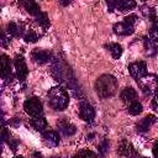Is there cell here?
<instances>
[{"label": "cell", "mask_w": 158, "mask_h": 158, "mask_svg": "<svg viewBox=\"0 0 158 158\" xmlns=\"http://www.w3.org/2000/svg\"><path fill=\"white\" fill-rule=\"evenodd\" d=\"M117 90V80L114 75L102 74L95 81V91L101 99L112 96Z\"/></svg>", "instance_id": "obj_1"}, {"label": "cell", "mask_w": 158, "mask_h": 158, "mask_svg": "<svg viewBox=\"0 0 158 158\" xmlns=\"http://www.w3.org/2000/svg\"><path fill=\"white\" fill-rule=\"evenodd\" d=\"M48 104L56 111H62L67 109L69 104V96L65 89L62 86H53L48 91Z\"/></svg>", "instance_id": "obj_2"}, {"label": "cell", "mask_w": 158, "mask_h": 158, "mask_svg": "<svg viewBox=\"0 0 158 158\" xmlns=\"http://www.w3.org/2000/svg\"><path fill=\"white\" fill-rule=\"evenodd\" d=\"M138 86L141 88L144 95H156L158 93V75L156 74H147L142 79L137 80Z\"/></svg>", "instance_id": "obj_3"}, {"label": "cell", "mask_w": 158, "mask_h": 158, "mask_svg": "<svg viewBox=\"0 0 158 158\" xmlns=\"http://www.w3.org/2000/svg\"><path fill=\"white\" fill-rule=\"evenodd\" d=\"M23 109H25V111H26L28 115H31V116H33V117L41 116L42 112H43L42 102H41V100H40L38 98H36V96L28 98V99L23 102Z\"/></svg>", "instance_id": "obj_4"}, {"label": "cell", "mask_w": 158, "mask_h": 158, "mask_svg": "<svg viewBox=\"0 0 158 158\" xmlns=\"http://www.w3.org/2000/svg\"><path fill=\"white\" fill-rule=\"evenodd\" d=\"M128 72L132 78H135L136 80H139L144 75H147V64L143 60L133 62L128 65Z\"/></svg>", "instance_id": "obj_5"}, {"label": "cell", "mask_w": 158, "mask_h": 158, "mask_svg": "<svg viewBox=\"0 0 158 158\" xmlns=\"http://www.w3.org/2000/svg\"><path fill=\"white\" fill-rule=\"evenodd\" d=\"M136 6L135 1L131 0H118V1H107V7L109 11H114V10H118L121 12L132 10Z\"/></svg>", "instance_id": "obj_6"}, {"label": "cell", "mask_w": 158, "mask_h": 158, "mask_svg": "<svg viewBox=\"0 0 158 158\" xmlns=\"http://www.w3.org/2000/svg\"><path fill=\"white\" fill-rule=\"evenodd\" d=\"M79 115L84 121L91 122L94 120V117H95V110L89 102L81 101L79 104Z\"/></svg>", "instance_id": "obj_7"}, {"label": "cell", "mask_w": 158, "mask_h": 158, "mask_svg": "<svg viewBox=\"0 0 158 158\" xmlns=\"http://www.w3.org/2000/svg\"><path fill=\"white\" fill-rule=\"evenodd\" d=\"M15 68H16L17 79L20 81H25V79H26V77L28 74V69H27L26 62H25L22 56H16V58H15Z\"/></svg>", "instance_id": "obj_8"}, {"label": "cell", "mask_w": 158, "mask_h": 158, "mask_svg": "<svg viewBox=\"0 0 158 158\" xmlns=\"http://www.w3.org/2000/svg\"><path fill=\"white\" fill-rule=\"evenodd\" d=\"M31 57H32V59H33L36 63H38V64H43V63H47V62L51 60L52 54H51V52H48V51H46V49L36 48V49L32 52Z\"/></svg>", "instance_id": "obj_9"}, {"label": "cell", "mask_w": 158, "mask_h": 158, "mask_svg": "<svg viewBox=\"0 0 158 158\" xmlns=\"http://www.w3.org/2000/svg\"><path fill=\"white\" fill-rule=\"evenodd\" d=\"M114 32L118 36H128V35H132L133 31H135V27L130 23H126L125 21L122 22H117L114 25Z\"/></svg>", "instance_id": "obj_10"}, {"label": "cell", "mask_w": 158, "mask_h": 158, "mask_svg": "<svg viewBox=\"0 0 158 158\" xmlns=\"http://www.w3.org/2000/svg\"><path fill=\"white\" fill-rule=\"evenodd\" d=\"M58 127H59V131L64 135V136H73L75 132H77V128L73 123H70L69 121L65 120V117H63L62 120H58L57 122Z\"/></svg>", "instance_id": "obj_11"}, {"label": "cell", "mask_w": 158, "mask_h": 158, "mask_svg": "<svg viewBox=\"0 0 158 158\" xmlns=\"http://www.w3.org/2000/svg\"><path fill=\"white\" fill-rule=\"evenodd\" d=\"M156 121H157V118H156L154 115H147L146 117H143V118L136 125V128H137L138 132H146V131H148V130L151 128V126H152L153 123H156Z\"/></svg>", "instance_id": "obj_12"}, {"label": "cell", "mask_w": 158, "mask_h": 158, "mask_svg": "<svg viewBox=\"0 0 158 158\" xmlns=\"http://www.w3.org/2000/svg\"><path fill=\"white\" fill-rule=\"evenodd\" d=\"M11 75H12V69H11L10 59L7 58V56L2 54L1 56V77L4 80H9L11 79Z\"/></svg>", "instance_id": "obj_13"}, {"label": "cell", "mask_w": 158, "mask_h": 158, "mask_svg": "<svg viewBox=\"0 0 158 158\" xmlns=\"http://www.w3.org/2000/svg\"><path fill=\"white\" fill-rule=\"evenodd\" d=\"M43 141L49 147H57L59 144V135L56 131H46L43 132Z\"/></svg>", "instance_id": "obj_14"}, {"label": "cell", "mask_w": 158, "mask_h": 158, "mask_svg": "<svg viewBox=\"0 0 158 158\" xmlns=\"http://www.w3.org/2000/svg\"><path fill=\"white\" fill-rule=\"evenodd\" d=\"M118 153H120L121 156L128 157V158L135 157V154H136L133 146H132L128 141H126V139L121 141V143H120V146H118Z\"/></svg>", "instance_id": "obj_15"}, {"label": "cell", "mask_w": 158, "mask_h": 158, "mask_svg": "<svg viewBox=\"0 0 158 158\" xmlns=\"http://www.w3.org/2000/svg\"><path fill=\"white\" fill-rule=\"evenodd\" d=\"M7 32L10 36L14 37H20V36H25V31H23V25L22 23H17V22H9L7 23Z\"/></svg>", "instance_id": "obj_16"}, {"label": "cell", "mask_w": 158, "mask_h": 158, "mask_svg": "<svg viewBox=\"0 0 158 158\" xmlns=\"http://www.w3.org/2000/svg\"><path fill=\"white\" fill-rule=\"evenodd\" d=\"M120 98H121V100H122L123 102H130V104H131V102H133L135 99L137 98V93H136V90H135L133 88L128 86V88H125V89L121 91Z\"/></svg>", "instance_id": "obj_17"}, {"label": "cell", "mask_w": 158, "mask_h": 158, "mask_svg": "<svg viewBox=\"0 0 158 158\" xmlns=\"http://www.w3.org/2000/svg\"><path fill=\"white\" fill-rule=\"evenodd\" d=\"M143 43H144V54L147 57H154L156 53H157V46H156V43L149 37H146L143 40Z\"/></svg>", "instance_id": "obj_18"}, {"label": "cell", "mask_w": 158, "mask_h": 158, "mask_svg": "<svg viewBox=\"0 0 158 158\" xmlns=\"http://www.w3.org/2000/svg\"><path fill=\"white\" fill-rule=\"evenodd\" d=\"M30 123H31V126H32L35 130H37V131H43V130L47 127V121H46V118L42 117V116L32 117V118L30 120Z\"/></svg>", "instance_id": "obj_19"}, {"label": "cell", "mask_w": 158, "mask_h": 158, "mask_svg": "<svg viewBox=\"0 0 158 158\" xmlns=\"http://www.w3.org/2000/svg\"><path fill=\"white\" fill-rule=\"evenodd\" d=\"M22 5H23L25 10H26L28 14L33 15V16H37V15L41 12L38 4H37V2H35V1H23V2H22Z\"/></svg>", "instance_id": "obj_20"}, {"label": "cell", "mask_w": 158, "mask_h": 158, "mask_svg": "<svg viewBox=\"0 0 158 158\" xmlns=\"http://www.w3.org/2000/svg\"><path fill=\"white\" fill-rule=\"evenodd\" d=\"M141 12L144 15V17H147L148 20L157 22V16H156V10L148 5H142L141 6Z\"/></svg>", "instance_id": "obj_21"}, {"label": "cell", "mask_w": 158, "mask_h": 158, "mask_svg": "<svg viewBox=\"0 0 158 158\" xmlns=\"http://www.w3.org/2000/svg\"><path fill=\"white\" fill-rule=\"evenodd\" d=\"M106 47L109 48L111 56L115 59H118L121 57V54H122V47H121V44H118V43H109V44H106Z\"/></svg>", "instance_id": "obj_22"}, {"label": "cell", "mask_w": 158, "mask_h": 158, "mask_svg": "<svg viewBox=\"0 0 158 158\" xmlns=\"http://www.w3.org/2000/svg\"><path fill=\"white\" fill-rule=\"evenodd\" d=\"M142 110H143V106H142V104L141 102H138V101H133V102H131L130 104V106H128V112L131 114V115H133V116H136V115H138V114H141L142 112Z\"/></svg>", "instance_id": "obj_23"}, {"label": "cell", "mask_w": 158, "mask_h": 158, "mask_svg": "<svg viewBox=\"0 0 158 158\" xmlns=\"http://www.w3.org/2000/svg\"><path fill=\"white\" fill-rule=\"evenodd\" d=\"M36 21H37V23H38L40 26H42V27H44V28H47L48 25H49V20H48L46 12H40V14L36 16Z\"/></svg>", "instance_id": "obj_24"}, {"label": "cell", "mask_w": 158, "mask_h": 158, "mask_svg": "<svg viewBox=\"0 0 158 158\" xmlns=\"http://www.w3.org/2000/svg\"><path fill=\"white\" fill-rule=\"evenodd\" d=\"M73 158H98V156L93 151L83 149V151H79L78 153H75Z\"/></svg>", "instance_id": "obj_25"}, {"label": "cell", "mask_w": 158, "mask_h": 158, "mask_svg": "<svg viewBox=\"0 0 158 158\" xmlns=\"http://www.w3.org/2000/svg\"><path fill=\"white\" fill-rule=\"evenodd\" d=\"M23 38H25L26 42H31V43H33V42H36V41L38 40V35H37L35 31L30 30V31H27V32L25 33Z\"/></svg>", "instance_id": "obj_26"}, {"label": "cell", "mask_w": 158, "mask_h": 158, "mask_svg": "<svg viewBox=\"0 0 158 158\" xmlns=\"http://www.w3.org/2000/svg\"><path fill=\"white\" fill-rule=\"evenodd\" d=\"M149 38L156 43L158 42V26H153L151 30H149Z\"/></svg>", "instance_id": "obj_27"}, {"label": "cell", "mask_w": 158, "mask_h": 158, "mask_svg": "<svg viewBox=\"0 0 158 158\" xmlns=\"http://www.w3.org/2000/svg\"><path fill=\"white\" fill-rule=\"evenodd\" d=\"M107 148H109V142H107V139L104 138V139L101 141V143L99 144V153H100L101 156H105Z\"/></svg>", "instance_id": "obj_28"}, {"label": "cell", "mask_w": 158, "mask_h": 158, "mask_svg": "<svg viewBox=\"0 0 158 158\" xmlns=\"http://www.w3.org/2000/svg\"><path fill=\"white\" fill-rule=\"evenodd\" d=\"M137 20H138V17H137V15H135V14H131V15H128V16H126V17L123 19V21H125L126 23H130V25H132V26L137 22Z\"/></svg>", "instance_id": "obj_29"}, {"label": "cell", "mask_w": 158, "mask_h": 158, "mask_svg": "<svg viewBox=\"0 0 158 158\" xmlns=\"http://www.w3.org/2000/svg\"><path fill=\"white\" fill-rule=\"evenodd\" d=\"M152 109L158 112V93H157V94L153 96V99H152Z\"/></svg>", "instance_id": "obj_30"}, {"label": "cell", "mask_w": 158, "mask_h": 158, "mask_svg": "<svg viewBox=\"0 0 158 158\" xmlns=\"http://www.w3.org/2000/svg\"><path fill=\"white\" fill-rule=\"evenodd\" d=\"M1 44H2L4 47H6V46H7V40H6L5 32H2V33H1Z\"/></svg>", "instance_id": "obj_31"}, {"label": "cell", "mask_w": 158, "mask_h": 158, "mask_svg": "<svg viewBox=\"0 0 158 158\" xmlns=\"http://www.w3.org/2000/svg\"><path fill=\"white\" fill-rule=\"evenodd\" d=\"M153 156H154L156 158H158V142H156V143L153 144Z\"/></svg>", "instance_id": "obj_32"}, {"label": "cell", "mask_w": 158, "mask_h": 158, "mask_svg": "<svg viewBox=\"0 0 158 158\" xmlns=\"http://www.w3.org/2000/svg\"><path fill=\"white\" fill-rule=\"evenodd\" d=\"M42 156H41V153H38V152H36V153H33V158H41Z\"/></svg>", "instance_id": "obj_33"}, {"label": "cell", "mask_w": 158, "mask_h": 158, "mask_svg": "<svg viewBox=\"0 0 158 158\" xmlns=\"http://www.w3.org/2000/svg\"><path fill=\"white\" fill-rule=\"evenodd\" d=\"M133 158H147V157H142V156H138V154H137V153H136V154H135V157H133Z\"/></svg>", "instance_id": "obj_34"}, {"label": "cell", "mask_w": 158, "mask_h": 158, "mask_svg": "<svg viewBox=\"0 0 158 158\" xmlns=\"http://www.w3.org/2000/svg\"><path fill=\"white\" fill-rule=\"evenodd\" d=\"M15 158H23V157H21V156H16Z\"/></svg>", "instance_id": "obj_35"}, {"label": "cell", "mask_w": 158, "mask_h": 158, "mask_svg": "<svg viewBox=\"0 0 158 158\" xmlns=\"http://www.w3.org/2000/svg\"><path fill=\"white\" fill-rule=\"evenodd\" d=\"M51 158H58V157H51Z\"/></svg>", "instance_id": "obj_36"}]
</instances>
